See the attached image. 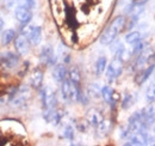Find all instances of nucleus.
Here are the masks:
<instances>
[{"instance_id": "11", "label": "nucleus", "mask_w": 155, "mask_h": 146, "mask_svg": "<svg viewBox=\"0 0 155 146\" xmlns=\"http://www.w3.org/2000/svg\"><path fill=\"white\" fill-rule=\"evenodd\" d=\"M100 95H101L103 99H104L109 106L115 107L116 101H117V95H116V92L114 91L109 85H104V86L100 89Z\"/></svg>"}, {"instance_id": "9", "label": "nucleus", "mask_w": 155, "mask_h": 146, "mask_svg": "<svg viewBox=\"0 0 155 146\" xmlns=\"http://www.w3.org/2000/svg\"><path fill=\"white\" fill-rule=\"evenodd\" d=\"M86 120L88 122L90 126L92 127H97L98 125L104 120V115L103 113L99 109H96V108H92L87 111L86 114Z\"/></svg>"}, {"instance_id": "4", "label": "nucleus", "mask_w": 155, "mask_h": 146, "mask_svg": "<svg viewBox=\"0 0 155 146\" xmlns=\"http://www.w3.org/2000/svg\"><path fill=\"white\" fill-rule=\"evenodd\" d=\"M122 64H123V61H120V60L115 57V60L110 65L106 66V68H105L106 78H107V80L110 83H112L116 78H118L122 74V72H123V65Z\"/></svg>"}, {"instance_id": "3", "label": "nucleus", "mask_w": 155, "mask_h": 146, "mask_svg": "<svg viewBox=\"0 0 155 146\" xmlns=\"http://www.w3.org/2000/svg\"><path fill=\"white\" fill-rule=\"evenodd\" d=\"M39 97H41V102H42V106L44 109L45 108H55L58 101H56V95L51 88L45 86L44 89H42Z\"/></svg>"}, {"instance_id": "7", "label": "nucleus", "mask_w": 155, "mask_h": 146, "mask_svg": "<svg viewBox=\"0 0 155 146\" xmlns=\"http://www.w3.org/2000/svg\"><path fill=\"white\" fill-rule=\"evenodd\" d=\"M25 36L31 46H38L42 41V28L41 26H28Z\"/></svg>"}, {"instance_id": "17", "label": "nucleus", "mask_w": 155, "mask_h": 146, "mask_svg": "<svg viewBox=\"0 0 155 146\" xmlns=\"http://www.w3.org/2000/svg\"><path fill=\"white\" fill-rule=\"evenodd\" d=\"M67 75H68V79L72 83L80 85V83H81V73H80V70L78 68L77 66H73L69 70V72H67Z\"/></svg>"}, {"instance_id": "15", "label": "nucleus", "mask_w": 155, "mask_h": 146, "mask_svg": "<svg viewBox=\"0 0 155 146\" xmlns=\"http://www.w3.org/2000/svg\"><path fill=\"white\" fill-rule=\"evenodd\" d=\"M153 71H154V64H150V66H148L144 71L138 73V75L136 77V83H137L138 85L143 84V83L150 77V74L153 73Z\"/></svg>"}, {"instance_id": "20", "label": "nucleus", "mask_w": 155, "mask_h": 146, "mask_svg": "<svg viewBox=\"0 0 155 146\" xmlns=\"http://www.w3.org/2000/svg\"><path fill=\"white\" fill-rule=\"evenodd\" d=\"M142 37L143 36H142V34L140 31H133V33H130V34H128L125 36V42L129 43V44H134L136 42L141 41Z\"/></svg>"}, {"instance_id": "6", "label": "nucleus", "mask_w": 155, "mask_h": 146, "mask_svg": "<svg viewBox=\"0 0 155 146\" xmlns=\"http://www.w3.org/2000/svg\"><path fill=\"white\" fill-rule=\"evenodd\" d=\"M39 60L42 64L48 65V66H54V64L56 62V56L54 54V48L50 44H45L42 47L41 49V54H39Z\"/></svg>"}, {"instance_id": "2", "label": "nucleus", "mask_w": 155, "mask_h": 146, "mask_svg": "<svg viewBox=\"0 0 155 146\" xmlns=\"http://www.w3.org/2000/svg\"><path fill=\"white\" fill-rule=\"evenodd\" d=\"M30 90L28 86H19L18 89H16V91L12 93L11 96V103L13 107H21L26 103V99L29 98Z\"/></svg>"}, {"instance_id": "28", "label": "nucleus", "mask_w": 155, "mask_h": 146, "mask_svg": "<svg viewBox=\"0 0 155 146\" xmlns=\"http://www.w3.org/2000/svg\"><path fill=\"white\" fill-rule=\"evenodd\" d=\"M4 1H5V4H6L7 7H11L15 4V0H4Z\"/></svg>"}, {"instance_id": "30", "label": "nucleus", "mask_w": 155, "mask_h": 146, "mask_svg": "<svg viewBox=\"0 0 155 146\" xmlns=\"http://www.w3.org/2000/svg\"><path fill=\"white\" fill-rule=\"evenodd\" d=\"M1 140H2V139H0V141H1ZM1 144H6V141H2V143H0V145H1Z\"/></svg>"}, {"instance_id": "14", "label": "nucleus", "mask_w": 155, "mask_h": 146, "mask_svg": "<svg viewBox=\"0 0 155 146\" xmlns=\"http://www.w3.org/2000/svg\"><path fill=\"white\" fill-rule=\"evenodd\" d=\"M67 68H66V66L63 65V64H58L56 65L55 67H54V70H53V78L58 82V83H61L63 79H66L67 78Z\"/></svg>"}, {"instance_id": "21", "label": "nucleus", "mask_w": 155, "mask_h": 146, "mask_svg": "<svg viewBox=\"0 0 155 146\" xmlns=\"http://www.w3.org/2000/svg\"><path fill=\"white\" fill-rule=\"evenodd\" d=\"M17 5L20 7L32 10L36 7V0H17Z\"/></svg>"}, {"instance_id": "24", "label": "nucleus", "mask_w": 155, "mask_h": 146, "mask_svg": "<svg viewBox=\"0 0 155 146\" xmlns=\"http://www.w3.org/2000/svg\"><path fill=\"white\" fill-rule=\"evenodd\" d=\"M63 138L68 139V140H73L74 139V129L72 126H66L64 130H63Z\"/></svg>"}, {"instance_id": "16", "label": "nucleus", "mask_w": 155, "mask_h": 146, "mask_svg": "<svg viewBox=\"0 0 155 146\" xmlns=\"http://www.w3.org/2000/svg\"><path fill=\"white\" fill-rule=\"evenodd\" d=\"M0 37H1V44L2 46H7L16 38V31L13 29H6V30L2 31Z\"/></svg>"}, {"instance_id": "25", "label": "nucleus", "mask_w": 155, "mask_h": 146, "mask_svg": "<svg viewBox=\"0 0 155 146\" xmlns=\"http://www.w3.org/2000/svg\"><path fill=\"white\" fill-rule=\"evenodd\" d=\"M146 97H147V101L148 102H150V103H153L154 102V84H152L150 86H148L147 88V91H146Z\"/></svg>"}, {"instance_id": "19", "label": "nucleus", "mask_w": 155, "mask_h": 146, "mask_svg": "<svg viewBox=\"0 0 155 146\" xmlns=\"http://www.w3.org/2000/svg\"><path fill=\"white\" fill-rule=\"evenodd\" d=\"M106 66H107V59H106V56H99L98 57V60L96 61V74H97L98 77L99 75H101L103 73L105 72V68H106Z\"/></svg>"}, {"instance_id": "13", "label": "nucleus", "mask_w": 155, "mask_h": 146, "mask_svg": "<svg viewBox=\"0 0 155 146\" xmlns=\"http://www.w3.org/2000/svg\"><path fill=\"white\" fill-rule=\"evenodd\" d=\"M42 84H43V71L39 67H37L35 68V71L30 77V85L34 89H39Z\"/></svg>"}, {"instance_id": "12", "label": "nucleus", "mask_w": 155, "mask_h": 146, "mask_svg": "<svg viewBox=\"0 0 155 146\" xmlns=\"http://www.w3.org/2000/svg\"><path fill=\"white\" fill-rule=\"evenodd\" d=\"M73 85H74V83H72L67 78L61 82V95L66 102H71V93H72Z\"/></svg>"}, {"instance_id": "10", "label": "nucleus", "mask_w": 155, "mask_h": 146, "mask_svg": "<svg viewBox=\"0 0 155 146\" xmlns=\"http://www.w3.org/2000/svg\"><path fill=\"white\" fill-rule=\"evenodd\" d=\"M15 17H16V19L19 22L20 24L26 25V24L32 19V12H31V10H29V9L17 6L16 10H15Z\"/></svg>"}, {"instance_id": "1", "label": "nucleus", "mask_w": 155, "mask_h": 146, "mask_svg": "<svg viewBox=\"0 0 155 146\" xmlns=\"http://www.w3.org/2000/svg\"><path fill=\"white\" fill-rule=\"evenodd\" d=\"M125 26V17L124 16H117L114 19L109 26L104 30V33L100 36V43L104 46H109L112 44L116 41L117 36L123 31Z\"/></svg>"}, {"instance_id": "29", "label": "nucleus", "mask_w": 155, "mask_h": 146, "mask_svg": "<svg viewBox=\"0 0 155 146\" xmlns=\"http://www.w3.org/2000/svg\"><path fill=\"white\" fill-rule=\"evenodd\" d=\"M2 25H4V23H2V20L0 19V33H1V29H2Z\"/></svg>"}, {"instance_id": "22", "label": "nucleus", "mask_w": 155, "mask_h": 146, "mask_svg": "<svg viewBox=\"0 0 155 146\" xmlns=\"http://www.w3.org/2000/svg\"><path fill=\"white\" fill-rule=\"evenodd\" d=\"M133 104H134V97H133V95L127 93V95L124 96L123 101H122V108H123V109H129Z\"/></svg>"}, {"instance_id": "23", "label": "nucleus", "mask_w": 155, "mask_h": 146, "mask_svg": "<svg viewBox=\"0 0 155 146\" xmlns=\"http://www.w3.org/2000/svg\"><path fill=\"white\" fill-rule=\"evenodd\" d=\"M135 46H134V48H133V53L136 55H138L141 52H143L144 50V48H146V43L141 40V41H138V42H136L134 43Z\"/></svg>"}, {"instance_id": "8", "label": "nucleus", "mask_w": 155, "mask_h": 146, "mask_svg": "<svg viewBox=\"0 0 155 146\" xmlns=\"http://www.w3.org/2000/svg\"><path fill=\"white\" fill-rule=\"evenodd\" d=\"M16 42H15V48H16V52L17 54L19 55H26L30 52V43L28 41V38L25 35H19L16 38Z\"/></svg>"}, {"instance_id": "18", "label": "nucleus", "mask_w": 155, "mask_h": 146, "mask_svg": "<svg viewBox=\"0 0 155 146\" xmlns=\"http://www.w3.org/2000/svg\"><path fill=\"white\" fill-rule=\"evenodd\" d=\"M96 128H97V133L99 137H105L111 129V121L104 119Z\"/></svg>"}, {"instance_id": "27", "label": "nucleus", "mask_w": 155, "mask_h": 146, "mask_svg": "<svg viewBox=\"0 0 155 146\" xmlns=\"http://www.w3.org/2000/svg\"><path fill=\"white\" fill-rule=\"evenodd\" d=\"M148 0H133V5H137V6H142L147 2Z\"/></svg>"}, {"instance_id": "5", "label": "nucleus", "mask_w": 155, "mask_h": 146, "mask_svg": "<svg viewBox=\"0 0 155 146\" xmlns=\"http://www.w3.org/2000/svg\"><path fill=\"white\" fill-rule=\"evenodd\" d=\"M0 64L8 70L16 68L19 65V54H16L12 52L1 53L0 54Z\"/></svg>"}, {"instance_id": "26", "label": "nucleus", "mask_w": 155, "mask_h": 146, "mask_svg": "<svg viewBox=\"0 0 155 146\" xmlns=\"http://www.w3.org/2000/svg\"><path fill=\"white\" fill-rule=\"evenodd\" d=\"M88 92H90V95L92 96H99L100 95V89L98 88L96 84H93L92 86H90V90H88Z\"/></svg>"}]
</instances>
